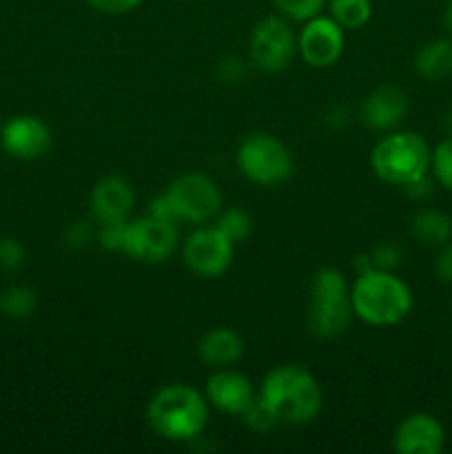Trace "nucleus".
Listing matches in <instances>:
<instances>
[{
    "label": "nucleus",
    "instance_id": "obj_1",
    "mask_svg": "<svg viewBox=\"0 0 452 454\" xmlns=\"http://www.w3.org/2000/svg\"><path fill=\"white\" fill-rule=\"evenodd\" d=\"M151 430L167 442H191L208 424V399L186 384L160 388L146 406Z\"/></svg>",
    "mask_w": 452,
    "mask_h": 454
},
{
    "label": "nucleus",
    "instance_id": "obj_2",
    "mask_svg": "<svg viewBox=\"0 0 452 454\" xmlns=\"http://www.w3.org/2000/svg\"><path fill=\"white\" fill-rule=\"evenodd\" d=\"M260 395L282 424H310L323 403L317 380L297 364H282L269 371Z\"/></svg>",
    "mask_w": 452,
    "mask_h": 454
},
{
    "label": "nucleus",
    "instance_id": "obj_3",
    "mask_svg": "<svg viewBox=\"0 0 452 454\" xmlns=\"http://www.w3.org/2000/svg\"><path fill=\"white\" fill-rule=\"evenodd\" d=\"M353 313L370 326H394L410 315L412 291L393 270L359 273L350 288Z\"/></svg>",
    "mask_w": 452,
    "mask_h": 454
},
{
    "label": "nucleus",
    "instance_id": "obj_4",
    "mask_svg": "<svg viewBox=\"0 0 452 454\" xmlns=\"http://www.w3.org/2000/svg\"><path fill=\"white\" fill-rule=\"evenodd\" d=\"M348 279L337 269H322L310 279L306 324L317 340H335L353 317Z\"/></svg>",
    "mask_w": 452,
    "mask_h": 454
},
{
    "label": "nucleus",
    "instance_id": "obj_5",
    "mask_svg": "<svg viewBox=\"0 0 452 454\" xmlns=\"http://www.w3.org/2000/svg\"><path fill=\"white\" fill-rule=\"evenodd\" d=\"M428 142L415 131H390L370 151V167L381 182L406 186L430 171Z\"/></svg>",
    "mask_w": 452,
    "mask_h": 454
},
{
    "label": "nucleus",
    "instance_id": "obj_6",
    "mask_svg": "<svg viewBox=\"0 0 452 454\" xmlns=\"http://www.w3.org/2000/svg\"><path fill=\"white\" fill-rule=\"evenodd\" d=\"M239 173L261 186H277L292 176V155L282 140L270 133H253L244 137L235 153Z\"/></svg>",
    "mask_w": 452,
    "mask_h": 454
},
{
    "label": "nucleus",
    "instance_id": "obj_7",
    "mask_svg": "<svg viewBox=\"0 0 452 454\" xmlns=\"http://www.w3.org/2000/svg\"><path fill=\"white\" fill-rule=\"evenodd\" d=\"M168 207H171L175 222H204L217 217L222 211V191L208 176L198 171H189L177 176L164 191Z\"/></svg>",
    "mask_w": 452,
    "mask_h": 454
},
{
    "label": "nucleus",
    "instance_id": "obj_8",
    "mask_svg": "<svg viewBox=\"0 0 452 454\" xmlns=\"http://www.w3.org/2000/svg\"><path fill=\"white\" fill-rule=\"evenodd\" d=\"M297 53L295 31L284 16H266L253 27L248 56L251 65L266 74H279L291 65Z\"/></svg>",
    "mask_w": 452,
    "mask_h": 454
},
{
    "label": "nucleus",
    "instance_id": "obj_9",
    "mask_svg": "<svg viewBox=\"0 0 452 454\" xmlns=\"http://www.w3.org/2000/svg\"><path fill=\"white\" fill-rule=\"evenodd\" d=\"M235 255V244L217 226H199L186 238L182 260L191 273L199 278H220Z\"/></svg>",
    "mask_w": 452,
    "mask_h": 454
},
{
    "label": "nucleus",
    "instance_id": "obj_10",
    "mask_svg": "<svg viewBox=\"0 0 452 454\" xmlns=\"http://www.w3.org/2000/svg\"><path fill=\"white\" fill-rule=\"evenodd\" d=\"M177 247L175 222L158 220L153 215H144L140 220L127 222L124 235V255L146 264H160L168 260Z\"/></svg>",
    "mask_w": 452,
    "mask_h": 454
},
{
    "label": "nucleus",
    "instance_id": "obj_11",
    "mask_svg": "<svg viewBox=\"0 0 452 454\" xmlns=\"http://www.w3.org/2000/svg\"><path fill=\"white\" fill-rule=\"evenodd\" d=\"M297 51L306 65L315 69H326L339 60L344 51V29L332 16H315L304 22V29L297 35Z\"/></svg>",
    "mask_w": 452,
    "mask_h": 454
},
{
    "label": "nucleus",
    "instance_id": "obj_12",
    "mask_svg": "<svg viewBox=\"0 0 452 454\" xmlns=\"http://www.w3.org/2000/svg\"><path fill=\"white\" fill-rule=\"evenodd\" d=\"M0 146L16 160H38L51 149V131L35 115H16L0 131Z\"/></svg>",
    "mask_w": 452,
    "mask_h": 454
},
{
    "label": "nucleus",
    "instance_id": "obj_13",
    "mask_svg": "<svg viewBox=\"0 0 452 454\" xmlns=\"http://www.w3.org/2000/svg\"><path fill=\"white\" fill-rule=\"evenodd\" d=\"M446 446V430L430 412H412L393 434V448L399 454H439Z\"/></svg>",
    "mask_w": 452,
    "mask_h": 454
},
{
    "label": "nucleus",
    "instance_id": "obj_14",
    "mask_svg": "<svg viewBox=\"0 0 452 454\" xmlns=\"http://www.w3.org/2000/svg\"><path fill=\"white\" fill-rule=\"evenodd\" d=\"M136 204V191L122 176H106L91 191V215L97 224L127 222Z\"/></svg>",
    "mask_w": 452,
    "mask_h": 454
},
{
    "label": "nucleus",
    "instance_id": "obj_15",
    "mask_svg": "<svg viewBox=\"0 0 452 454\" xmlns=\"http://www.w3.org/2000/svg\"><path fill=\"white\" fill-rule=\"evenodd\" d=\"M408 114V96L397 87L375 89L366 100L362 102L359 118L372 131H393L403 122Z\"/></svg>",
    "mask_w": 452,
    "mask_h": 454
},
{
    "label": "nucleus",
    "instance_id": "obj_16",
    "mask_svg": "<svg viewBox=\"0 0 452 454\" xmlns=\"http://www.w3.org/2000/svg\"><path fill=\"white\" fill-rule=\"evenodd\" d=\"M207 399L213 408L229 415H242L255 399L248 377L229 368H215L207 381Z\"/></svg>",
    "mask_w": 452,
    "mask_h": 454
},
{
    "label": "nucleus",
    "instance_id": "obj_17",
    "mask_svg": "<svg viewBox=\"0 0 452 454\" xmlns=\"http://www.w3.org/2000/svg\"><path fill=\"white\" fill-rule=\"evenodd\" d=\"M244 355V340L233 328H211L198 344L199 362L211 368H229Z\"/></svg>",
    "mask_w": 452,
    "mask_h": 454
},
{
    "label": "nucleus",
    "instance_id": "obj_18",
    "mask_svg": "<svg viewBox=\"0 0 452 454\" xmlns=\"http://www.w3.org/2000/svg\"><path fill=\"white\" fill-rule=\"evenodd\" d=\"M415 71L428 82H441L452 75V40H428L415 56Z\"/></svg>",
    "mask_w": 452,
    "mask_h": 454
},
{
    "label": "nucleus",
    "instance_id": "obj_19",
    "mask_svg": "<svg viewBox=\"0 0 452 454\" xmlns=\"http://www.w3.org/2000/svg\"><path fill=\"white\" fill-rule=\"evenodd\" d=\"M410 233L424 247L439 248L452 239V217L437 208H419L410 220Z\"/></svg>",
    "mask_w": 452,
    "mask_h": 454
},
{
    "label": "nucleus",
    "instance_id": "obj_20",
    "mask_svg": "<svg viewBox=\"0 0 452 454\" xmlns=\"http://www.w3.org/2000/svg\"><path fill=\"white\" fill-rule=\"evenodd\" d=\"M35 309H38V295H35L34 288L16 284V286H9L7 291L0 293V310L7 317L25 319L34 315Z\"/></svg>",
    "mask_w": 452,
    "mask_h": 454
},
{
    "label": "nucleus",
    "instance_id": "obj_21",
    "mask_svg": "<svg viewBox=\"0 0 452 454\" xmlns=\"http://www.w3.org/2000/svg\"><path fill=\"white\" fill-rule=\"evenodd\" d=\"M328 7L341 29H362L372 16L370 0H331Z\"/></svg>",
    "mask_w": 452,
    "mask_h": 454
},
{
    "label": "nucleus",
    "instance_id": "obj_22",
    "mask_svg": "<svg viewBox=\"0 0 452 454\" xmlns=\"http://www.w3.org/2000/svg\"><path fill=\"white\" fill-rule=\"evenodd\" d=\"M217 229L226 235L233 244L242 242L251 235L253 231V217L248 215L244 208H226V211L217 213Z\"/></svg>",
    "mask_w": 452,
    "mask_h": 454
},
{
    "label": "nucleus",
    "instance_id": "obj_23",
    "mask_svg": "<svg viewBox=\"0 0 452 454\" xmlns=\"http://www.w3.org/2000/svg\"><path fill=\"white\" fill-rule=\"evenodd\" d=\"M239 417H242V421L253 430V433H269V430H273L275 426L279 424V419L275 417V412L270 411L269 403L261 399V395L253 399V402L248 403L246 411Z\"/></svg>",
    "mask_w": 452,
    "mask_h": 454
},
{
    "label": "nucleus",
    "instance_id": "obj_24",
    "mask_svg": "<svg viewBox=\"0 0 452 454\" xmlns=\"http://www.w3.org/2000/svg\"><path fill=\"white\" fill-rule=\"evenodd\" d=\"M430 168L433 176L443 189L452 191V136L439 142L433 149V158H430Z\"/></svg>",
    "mask_w": 452,
    "mask_h": 454
},
{
    "label": "nucleus",
    "instance_id": "obj_25",
    "mask_svg": "<svg viewBox=\"0 0 452 454\" xmlns=\"http://www.w3.org/2000/svg\"><path fill=\"white\" fill-rule=\"evenodd\" d=\"M273 4L288 20L306 22L322 13L326 0H273Z\"/></svg>",
    "mask_w": 452,
    "mask_h": 454
},
{
    "label": "nucleus",
    "instance_id": "obj_26",
    "mask_svg": "<svg viewBox=\"0 0 452 454\" xmlns=\"http://www.w3.org/2000/svg\"><path fill=\"white\" fill-rule=\"evenodd\" d=\"M25 247L16 238L0 239V273H16L25 264Z\"/></svg>",
    "mask_w": 452,
    "mask_h": 454
},
{
    "label": "nucleus",
    "instance_id": "obj_27",
    "mask_svg": "<svg viewBox=\"0 0 452 454\" xmlns=\"http://www.w3.org/2000/svg\"><path fill=\"white\" fill-rule=\"evenodd\" d=\"M370 266L377 270H394L401 264V248L393 242H381L368 253Z\"/></svg>",
    "mask_w": 452,
    "mask_h": 454
},
{
    "label": "nucleus",
    "instance_id": "obj_28",
    "mask_svg": "<svg viewBox=\"0 0 452 454\" xmlns=\"http://www.w3.org/2000/svg\"><path fill=\"white\" fill-rule=\"evenodd\" d=\"M96 231H93V226L89 224V222H74V224L66 226L65 231V244L69 248H84L89 247V244L96 239Z\"/></svg>",
    "mask_w": 452,
    "mask_h": 454
},
{
    "label": "nucleus",
    "instance_id": "obj_29",
    "mask_svg": "<svg viewBox=\"0 0 452 454\" xmlns=\"http://www.w3.org/2000/svg\"><path fill=\"white\" fill-rule=\"evenodd\" d=\"M217 75H220L222 82L226 84L242 82V78L246 75V62L238 56H226L224 60L217 65Z\"/></svg>",
    "mask_w": 452,
    "mask_h": 454
},
{
    "label": "nucleus",
    "instance_id": "obj_30",
    "mask_svg": "<svg viewBox=\"0 0 452 454\" xmlns=\"http://www.w3.org/2000/svg\"><path fill=\"white\" fill-rule=\"evenodd\" d=\"M89 7L97 9L102 13H111V16H118V13H129L136 7H140L144 0H84Z\"/></svg>",
    "mask_w": 452,
    "mask_h": 454
},
{
    "label": "nucleus",
    "instance_id": "obj_31",
    "mask_svg": "<svg viewBox=\"0 0 452 454\" xmlns=\"http://www.w3.org/2000/svg\"><path fill=\"white\" fill-rule=\"evenodd\" d=\"M434 275L441 284H452V242L439 247L437 257H434Z\"/></svg>",
    "mask_w": 452,
    "mask_h": 454
},
{
    "label": "nucleus",
    "instance_id": "obj_32",
    "mask_svg": "<svg viewBox=\"0 0 452 454\" xmlns=\"http://www.w3.org/2000/svg\"><path fill=\"white\" fill-rule=\"evenodd\" d=\"M403 191H406L408 198L417 200V202H424V200H428L430 195H433V180H430L428 173H425L424 177L403 186Z\"/></svg>",
    "mask_w": 452,
    "mask_h": 454
},
{
    "label": "nucleus",
    "instance_id": "obj_33",
    "mask_svg": "<svg viewBox=\"0 0 452 454\" xmlns=\"http://www.w3.org/2000/svg\"><path fill=\"white\" fill-rule=\"evenodd\" d=\"M146 215H153V217H158V220L175 222V217H173V211H171V207H168V202H167V198H164V193L160 195V198L151 200L149 211H146Z\"/></svg>",
    "mask_w": 452,
    "mask_h": 454
},
{
    "label": "nucleus",
    "instance_id": "obj_34",
    "mask_svg": "<svg viewBox=\"0 0 452 454\" xmlns=\"http://www.w3.org/2000/svg\"><path fill=\"white\" fill-rule=\"evenodd\" d=\"M443 22H446L448 31L452 34V0H448L446 9H443Z\"/></svg>",
    "mask_w": 452,
    "mask_h": 454
},
{
    "label": "nucleus",
    "instance_id": "obj_35",
    "mask_svg": "<svg viewBox=\"0 0 452 454\" xmlns=\"http://www.w3.org/2000/svg\"><path fill=\"white\" fill-rule=\"evenodd\" d=\"M443 129H446L448 136H452V109L446 111V115H443Z\"/></svg>",
    "mask_w": 452,
    "mask_h": 454
}]
</instances>
